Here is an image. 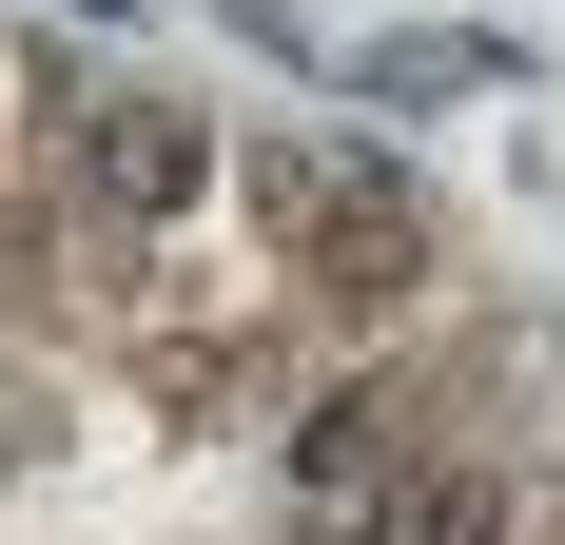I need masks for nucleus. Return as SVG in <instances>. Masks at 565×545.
Instances as JSON below:
<instances>
[{
  "instance_id": "nucleus-1",
  "label": "nucleus",
  "mask_w": 565,
  "mask_h": 545,
  "mask_svg": "<svg viewBox=\"0 0 565 545\" xmlns=\"http://www.w3.org/2000/svg\"><path fill=\"white\" fill-rule=\"evenodd\" d=\"M98 195H117V215H195V195H215V137L157 117V98H117L98 117Z\"/></svg>"
},
{
  "instance_id": "nucleus-2",
  "label": "nucleus",
  "mask_w": 565,
  "mask_h": 545,
  "mask_svg": "<svg viewBox=\"0 0 565 545\" xmlns=\"http://www.w3.org/2000/svg\"><path fill=\"white\" fill-rule=\"evenodd\" d=\"M508 78V40H371L351 58V98H488Z\"/></svg>"
},
{
  "instance_id": "nucleus-3",
  "label": "nucleus",
  "mask_w": 565,
  "mask_h": 545,
  "mask_svg": "<svg viewBox=\"0 0 565 545\" xmlns=\"http://www.w3.org/2000/svg\"><path fill=\"white\" fill-rule=\"evenodd\" d=\"M371 468H409V409L391 389H332L312 409V488H371Z\"/></svg>"
}]
</instances>
